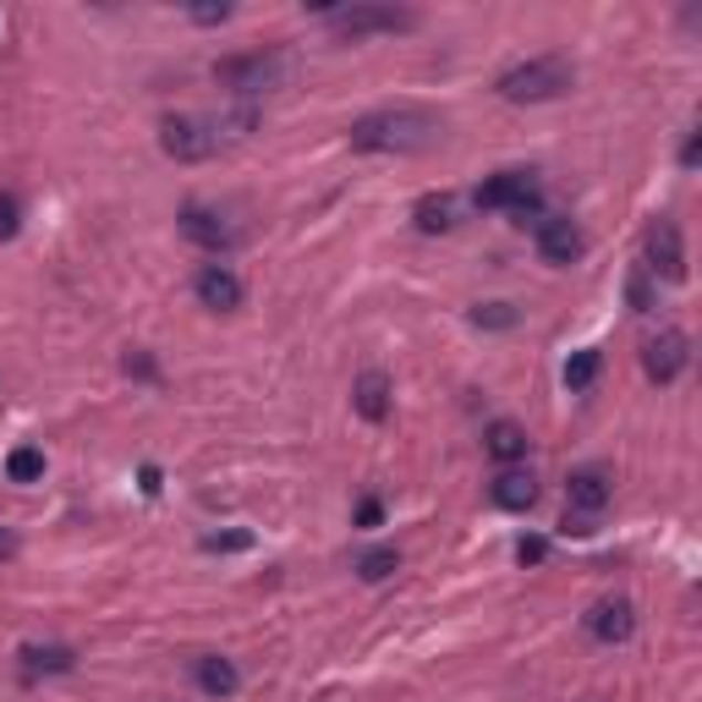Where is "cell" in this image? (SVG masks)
I'll list each match as a JSON object with an SVG mask.
<instances>
[{"instance_id":"cell-1","label":"cell","mask_w":702,"mask_h":702,"mask_svg":"<svg viewBox=\"0 0 702 702\" xmlns=\"http://www.w3.org/2000/svg\"><path fill=\"white\" fill-rule=\"evenodd\" d=\"M439 116H428L418 105H390V111H374V116H357L352 122V148L363 154H418L428 143H439Z\"/></svg>"},{"instance_id":"cell-2","label":"cell","mask_w":702,"mask_h":702,"mask_svg":"<svg viewBox=\"0 0 702 702\" xmlns=\"http://www.w3.org/2000/svg\"><path fill=\"white\" fill-rule=\"evenodd\" d=\"M570 83H576V66L565 55H533V61L505 66L500 83H494V94L511 99V105H544V99L570 94Z\"/></svg>"},{"instance_id":"cell-3","label":"cell","mask_w":702,"mask_h":702,"mask_svg":"<svg viewBox=\"0 0 702 702\" xmlns=\"http://www.w3.org/2000/svg\"><path fill=\"white\" fill-rule=\"evenodd\" d=\"M214 83L231 99H264L291 83V55L285 50H248V55H226L214 66Z\"/></svg>"},{"instance_id":"cell-4","label":"cell","mask_w":702,"mask_h":702,"mask_svg":"<svg viewBox=\"0 0 702 702\" xmlns=\"http://www.w3.org/2000/svg\"><path fill=\"white\" fill-rule=\"evenodd\" d=\"M335 33L346 39H374V33H407L418 28V11L407 6H385V0H357V6H313Z\"/></svg>"},{"instance_id":"cell-5","label":"cell","mask_w":702,"mask_h":702,"mask_svg":"<svg viewBox=\"0 0 702 702\" xmlns=\"http://www.w3.org/2000/svg\"><path fill=\"white\" fill-rule=\"evenodd\" d=\"M642 270L670 285L687 281V242H681V226L675 220H653L648 226V237H642Z\"/></svg>"},{"instance_id":"cell-6","label":"cell","mask_w":702,"mask_h":702,"mask_svg":"<svg viewBox=\"0 0 702 702\" xmlns=\"http://www.w3.org/2000/svg\"><path fill=\"white\" fill-rule=\"evenodd\" d=\"M159 148H165L170 159H181V165H198V159H214L226 143H220V133H214L209 122H198V116H170V122L159 127Z\"/></svg>"},{"instance_id":"cell-7","label":"cell","mask_w":702,"mask_h":702,"mask_svg":"<svg viewBox=\"0 0 702 702\" xmlns=\"http://www.w3.org/2000/svg\"><path fill=\"white\" fill-rule=\"evenodd\" d=\"M538 203V176L533 170H500L478 187V209H500V214H527Z\"/></svg>"},{"instance_id":"cell-8","label":"cell","mask_w":702,"mask_h":702,"mask_svg":"<svg viewBox=\"0 0 702 702\" xmlns=\"http://www.w3.org/2000/svg\"><path fill=\"white\" fill-rule=\"evenodd\" d=\"M176 226H181V237H187L192 248H203V253H231V248L242 242V231H237L220 209H203V203H187V209L176 214Z\"/></svg>"},{"instance_id":"cell-9","label":"cell","mask_w":702,"mask_h":702,"mask_svg":"<svg viewBox=\"0 0 702 702\" xmlns=\"http://www.w3.org/2000/svg\"><path fill=\"white\" fill-rule=\"evenodd\" d=\"M687 363H692V340H687L681 329H659V335L642 346V374H648L653 385H675V379L687 374Z\"/></svg>"},{"instance_id":"cell-10","label":"cell","mask_w":702,"mask_h":702,"mask_svg":"<svg viewBox=\"0 0 702 702\" xmlns=\"http://www.w3.org/2000/svg\"><path fill=\"white\" fill-rule=\"evenodd\" d=\"M533 242H538V259L544 264H555V270H565V264H576L581 259V231H576V220H565V214H544L538 226H533Z\"/></svg>"},{"instance_id":"cell-11","label":"cell","mask_w":702,"mask_h":702,"mask_svg":"<svg viewBox=\"0 0 702 702\" xmlns=\"http://www.w3.org/2000/svg\"><path fill=\"white\" fill-rule=\"evenodd\" d=\"M609 494H615L609 472H604V467H581V472H570V483H565V511H581V516H604Z\"/></svg>"},{"instance_id":"cell-12","label":"cell","mask_w":702,"mask_h":702,"mask_svg":"<svg viewBox=\"0 0 702 702\" xmlns=\"http://www.w3.org/2000/svg\"><path fill=\"white\" fill-rule=\"evenodd\" d=\"M192 285H198V302L214 307V313H237L242 307V275L231 264H203Z\"/></svg>"},{"instance_id":"cell-13","label":"cell","mask_w":702,"mask_h":702,"mask_svg":"<svg viewBox=\"0 0 702 702\" xmlns=\"http://www.w3.org/2000/svg\"><path fill=\"white\" fill-rule=\"evenodd\" d=\"M631 631H637L631 598H598V604L587 609V637H598V642H626Z\"/></svg>"},{"instance_id":"cell-14","label":"cell","mask_w":702,"mask_h":702,"mask_svg":"<svg viewBox=\"0 0 702 702\" xmlns=\"http://www.w3.org/2000/svg\"><path fill=\"white\" fill-rule=\"evenodd\" d=\"M489 500H494L500 511H533V505H538V478L522 472V467H500L494 483H489Z\"/></svg>"},{"instance_id":"cell-15","label":"cell","mask_w":702,"mask_h":702,"mask_svg":"<svg viewBox=\"0 0 702 702\" xmlns=\"http://www.w3.org/2000/svg\"><path fill=\"white\" fill-rule=\"evenodd\" d=\"M17 659H22L28 675H72L77 670V653L66 642H28Z\"/></svg>"},{"instance_id":"cell-16","label":"cell","mask_w":702,"mask_h":702,"mask_svg":"<svg viewBox=\"0 0 702 702\" xmlns=\"http://www.w3.org/2000/svg\"><path fill=\"white\" fill-rule=\"evenodd\" d=\"M483 450H489L500 467H516V461L527 455V428H522V422H511V418L489 422V433H483Z\"/></svg>"},{"instance_id":"cell-17","label":"cell","mask_w":702,"mask_h":702,"mask_svg":"<svg viewBox=\"0 0 702 702\" xmlns=\"http://www.w3.org/2000/svg\"><path fill=\"white\" fill-rule=\"evenodd\" d=\"M352 407H357V418L385 422L390 418V379H385L379 368H368V374L357 379V390H352Z\"/></svg>"},{"instance_id":"cell-18","label":"cell","mask_w":702,"mask_h":702,"mask_svg":"<svg viewBox=\"0 0 702 702\" xmlns=\"http://www.w3.org/2000/svg\"><path fill=\"white\" fill-rule=\"evenodd\" d=\"M198 687H203L209 698L226 702V698L242 692V675H237V664H231L226 653H203V659H198Z\"/></svg>"},{"instance_id":"cell-19","label":"cell","mask_w":702,"mask_h":702,"mask_svg":"<svg viewBox=\"0 0 702 702\" xmlns=\"http://www.w3.org/2000/svg\"><path fill=\"white\" fill-rule=\"evenodd\" d=\"M412 226H418L422 237H444V231L455 226V209H450V198H418V209H412Z\"/></svg>"},{"instance_id":"cell-20","label":"cell","mask_w":702,"mask_h":702,"mask_svg":"<svg viewBox=\"0 0 702 702\" xmlns=\"http://www.w3.org/2000/svg\"><path fill=\"white\" fill-rule=\"evenodd\" d=\"M6 478H11V483H33V478H44V450H33V444L11 450V455H6Z\"/></svg>"},{"instance_id":"cell-21","label":"cell","mask_w":702,"mask_h":702,"mask_svg":"<svg viewBox=\"0 0 702 702\" xmlns=\"http://www.w3.org/2000/svg\"><path fill=\"white\" fill-rule=\"evenodd\" d=\"M598 368H604L598 352H570V363H565V390H587V385L598 379Z\"/></svg>"},{"instance_id":"cell-22","label":"cell","mask_w":702,"mask_h":702,"mask_svg":"<svg viewBox=\"0 0 702 702\" xmlns=\"http://www.w3.org/2000/svg\"><path fill=\"white\" fill-rule=\"evenodd\" d=\"M396 565H401L396 549H368V555L357 560V576H363V581H385V576H396Z\"/></svg>"},{"instance_id":"cell-23","label":"cell","mask_w":702,"mask_h":702,"mask_svg":"<svg viewBox=\"0 0 702 702\" xmlns=\"http://www.w3.org/2000/svg\"><path fill=\"white\" fill-rule=\"evenodd\" d=\"M472 324H478V329H511V324H516V307H511V302H478V307H472Z\"/></svg>"},{"instance_id":"cell-24","label":"cell","mask_w":702,"mask_h":702,"mask_svg":"<svg viewBox=\"0 0 702 702\" xmlns=\"http://www.w3.org/2000/svg\"><path fill=\"white\" fill-rule=\"evenodd\" d=\"M203 549H209V555H242V549H253V533H242V527H237V533H209Z\"/></svg>"},{"instance_id":"cell-25","label":"cell","mask_w":702,"mask_h":702,"mask_svg":"<svg viewBox=\"0 0 702 702\" xmlns=\"http://www.w3.org/2000/svg\"><path fill=\"white\" fill-rule=\"evenodd\" d=\"M17 231H22V209H17L11 192H0V242H11Z\"/></svg>"},{"instance_id":"cell-26","label":"cell","mask_w":702,"mask_h":702,"mask_svg":"<svg viewBox=\"0 0 702 702\" xmlns=\"http://www.w3.org/2000/svg\"><path fill=\"white\" fill-rule=\"evenodd\" d=\"M626 296H631V307H637V313H648V307H653V291H648V270H637V275L626 281Z\"/></svg>"},{"instance_id":"cell-27","label":"cell","mask_w":702,"mask_h":702,"mask_svg":"<svg viewBox=\"0 0 702 702\" xmlns=\"http://www.w3.org/2000/svg\"><path fill=\"white\" fill-rule=\"evenodd\" d=\"M187 17L203 22V28H220V22H231V6H226V0H220V6H192Z\"/></svg>"},{"instance_id":"cell-28","label":"cell","mask_w":702,"mask_h":702,"mask_svg":"<svg viewBox=\"0 0 702 702\" xmlns=\"http://www.w3.org/2000/svg\"><path fill=\"white\" fill-rule=\"evenodd\" d=\"M560 533H570V538H587V533H598V516H581V511H565Z\"/></svg>"},{"instance_id":"cell-29","label":"cell","mask_w":702,"mask_h":702,"mask_svg":"<svg viewBox=\"0 0 702 702\" xmlns=\"http://www.w3.org/2000/svg\"><path fill=\"white\" fill-rule=\"evenodd\" d=\"M544 555H549V544H544V538H522V544H516V560H522V565H538Z\"/></svg>"},{"instance_id":"cell-30","label":"cell","mask_w":702,"mask_h":702,"mask_svg":"<svg viewBox=\"0 0 702 702\" xmlns=\"http://www.w3.org/2000/svg\"><path fill=\"white\" fill-rule=\"evenodd\" d=\"M379 522H385V505L379 500H363L357 505V527H379Z\"/></svg>"},{"instance_id":"cell-31","label":"cell","mask_w":702,"mask_h":702,"mask_svg":"<svg viewBox=\"0 0 702 702\" xmlns=\"http://www.w3.org/2000/svg\"><path fill=\"white\" fill-rule=\"evenodd\" d=\"M698 133H692V138H687V148H681V165H687V170H698Z\"/></svg>"},{"instance_id":"cell-32","label":"cell","mask_w":702,"mask_h":702,"mask_svg":"<svg viewBox=\"0 0 702 702\" xmlns=\"http://www.w3.org/2000/svg\"><path fill=\"white\" fill-rule=\"evenodd\" d=\"M127 374H143V379H154V363H148V357H138V352H133V357H127Z\"/></svg>"},{"instance_id":"cell-33","label":"cell","mask_w":702,"mask_h":702,"mask_svg":"<svg viewBox=\"0 0 702 702\" xmlns=\"http://www.w3.org/2000/svg\"><path fill=\"white\" fill-rule=\"evenodd\" d=\"M11 555H17V538H11V533H0V560H11Z\"/></svg>"}]
</instances>
